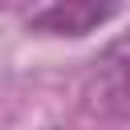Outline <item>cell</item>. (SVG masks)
Here are the masks:
<instances>
[{
  "label": "cell",
  "mask_w": 130,
  "mask_h": 130,
  "mask_svg": "<svg viewBox=\"0 0 130 130\" xmlns=\"http://www.w3.org/2000/svg\"><path fill=\"white\" fill-rule=\"evenodd\" d=\"M81 102L98 118L130 122V32L93 57L81 85Z\"/></svg>",
  "instance_id": "obj_1"
},
{
  "label": "cell",
  "mask_w": 130,
  "mask_h": 130,
  "mask_svg": "<svg viewBox=\"0 0 130 130\" xmlns=\"http://www.w3.org/2000/svg\"><path fill=\"white\" fill-rule=\"evenodd\" d=\"M118 16V4H93V0H57L28 16V28L41 37H85Z\"/></svg>",
  "instance_id": "obj_2"
}]
</instances>
